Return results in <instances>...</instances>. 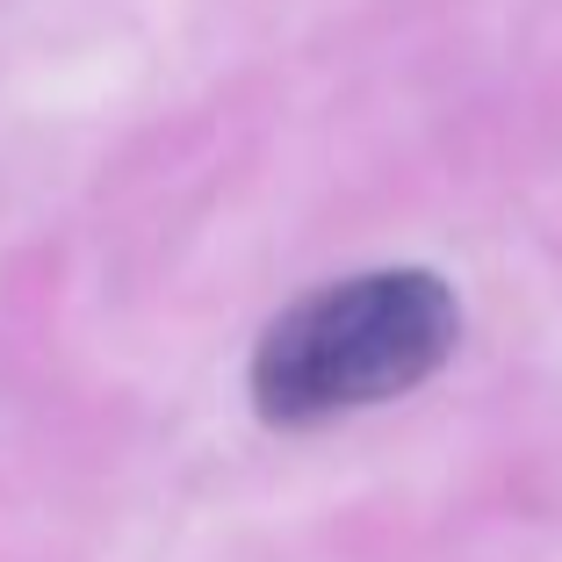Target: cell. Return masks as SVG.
<instances>
[{
	"instance_id": "1",
	"label": "cell",
	"mask_w": 562,
	"mask_h": 562,
	"mask_svg": "<svg viewBox=\"0 0 562 562\" xmlns=\"http://www.w3.org/2000/svg\"><path fill=\"white\" fill-rule=\"evenodd\" d=\"M462 339V303L426 267H375V274L311 289L274 317L252 347V412L267 426H317V418L390 404L432 375Z\"/></svg>"
}]
</instances>
